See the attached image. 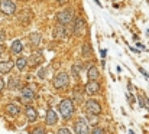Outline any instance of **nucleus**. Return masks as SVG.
<instances>
[{
  "label": "nucleus",
  "instance_id": "7ed1b4c3",
  "mask_svg": "<svg viewBox=\"0 0 149 134\" xmlns=\"http://www.w3.org/2000/svg\"><path fill=\"white\" fill-rule=\"evenodd\" d=\"M70 26H71V32H72V35L74 36H80V35H83L84 33V30H85V20L81 18V16H78V18H75L71 23H70Z\"/></svg>",
  "mask_w": 149,
  "mask_h": 134
},
{
  "label": "nucleus",
  "instance_id": "2eb2a0df",
  "mask_svg": "<svg viewBox=\"0 0 149 134\" xmlns=\"http://www.w3.org/2000/svg\"><path fill=\"white\" fill-rule=\"evenodd\" d=\"M6 111H8V114H9V115L16 117V115H19V112H21V107H19L16 102H10V104H8Z\"/></svg>",
  "mask_w": 149,
  "mask_h": 134
},
{
  "label": "nucleus",
  "instance_id": "20e7f679",
  "mask_svg": "<svg viewBox=\"0 0 149 134\" xmlns=\"http://www.w3.org/2000/svg\"><path fill=\"white\" fill-rule=\"evenodd\" d=\"M16 12V5L13 0H2L0 2V13L5 16H12Z\"/></svg>",
  "mask_w": 149,
  "mask_h": 134
},
{
  "label": "nucleus",
  "instance_id": "4be33fe9",
  "mask_svg": "<svg viewBox=\"0 0 149 134\" xmlns=\"http://www.w3.org/2000/svg\"><path fill=\"white\" fill-rule=\"evenodd\" d=\"M137 98H139V104H140V107H143V108H148V110H149V99H148L145 95H142V94H139V95H137Z\"/></svg>",
  "mask_w": 149,
  "mask_h": 134
},
{
  "label": "nucleus",
  "instance_id": "473e14b6",
  "mask_svg": "<svg viewBox=\"0 0 149 134\" xmlns=\"http://www.w3.org/2000/svg\"><path fill=\"white\" fill-rule=\"evenodd\" d=\"M55 2H57L58 5H65V3H67V0H55Z\"/></svg>",
  "mask_w": 149,
  "mask_h": 134
},
{
  "label": "nucleus",
  "instance_id": "0eeeda50",
  "mask_svg": "<svg viewBox=\"0 0 149 134\" xmlns=\"http://www.w3.org/2000/svg\"><path fill=\"white\" fill-rule=\"evenodd\" d=\"M85 112H90V114H100L101 112V105L98 101L96 99H88L85 101Z\"/></svg>",
  "mask_w": 149,
  "mask_h": 134
},
{
  "label": "nucleus",
  "instance_id": "4468645a",
  "mask_svg": "<svg viewBox=\"0 0 149 134\" xmlns=\"http://www.w3.org/2000/svg\"><path fill=\"white\" fill-rule=\"evenodd\" d=\"M13 66H15L13 61H3V62H0V74H2V75L9 74Z\"/></svg>",
  "mask_w": 149,
  "mask_h": 134
},
{
  "label": "nucleus",
  "instance_id": "f03ea898",
  "mask_svg": "<svg viewBox=\"0 0 149 134\" xmlns=\"http://www.w3.org/2000/svg\"><path fill=\"white\" fill-rule=\"evenodd\" d=\"M74 20V10L72 9H64L57 15V22L59 25H70Z\"/></svg>",
  "mask_w": 149,
  "mask_h": 134
},
{
  "label": "nucleus",
  "instance_id": "1a4fd4ad",
  "mask_svg": "<svg viewBox=\"0 0 149 134\" xmlns=\"http://www.w3.org/2000/svg\"><path fill=\"white\" fill-rule=\"evenodd\" d=\"M84 91H85L87 95H96L100 91V84L97 81H88L84 87Z\"/></svg>",
  "mask_w": 149,
  "mask_h": 134
},
{
  "label": "nucleus",
  "instance_id": "412c9836",
  "mask_svg": "<svg viewBox=\"0 0 149 134\" xmlns=\"http://www.w3.org/2000/svg\"><path fill=\"white\" fill-rule=\"evenodd\" d=\"M9 89H16V88H19L21 87V82H19V78H16V76H13V78H10L9 79Z\"/></svg>",
  "mask_w": 149,
  "mask_h": 134
},
{
  "label": "nucleus",
  "instance_id": "6e6552de",
  "mask_svg": "<svg viewBox=\"0 0 149 134\" xmlns=\"http://www.w3.org/2000/svg\"><path fill=\"white\" fill-rule=\"evenodd\" d=\"M74 128H75V134H90V125L87 124L84 118H80L75 122Z\"/></svg>",
  "mask_w": 149,
  "mask_h": 134
},
{
  "label": "nucleus",
  "instance_id": "9d476101",
  "mask_svg": "<svg viewBox=\"0 0 149 134\" xmlns=\"http://www.w3.org/2000/svg\"><path fill=\"white\" fill-rule=\"evenodd\" d=\"M68 32H67V26L65 25H57L55 29H54V38L59 39V41H64L67 38Z\"/></svg>",
  "mask_w": 149,
  "mask_h": 134
},
{
  "label": "nucleus",
  "instance_id": "f3484780",
  "mask_svg": "<svg viewBox=\"0 0 149 134\" xmlns=\"http://www.w3.org/2000/svg\"><path fill=\"white\" fill-rule=\"evenodd\" d=\"M22 51H23V43H22V41H15L13 43H12V46H10V52L12 53H15V55H19V53H22Z\"/></svg>",
  "mask_w": 149,
  "mask_h": 134
},
{
  "label": "nucleus",
  "instance_id": "a878e982",
  "mask_svg": "<svg viewBox=\"0 0 149 134\" xmlns=\"http://www.w3.org/2000/svg\"><path fill=\"white\" fill-rule=\"evenodd\" d=\"M85 114H87V118H88V121H90L91 124H97V121H98L97 114H90V112H85Z\"/></svg>",
  "mask_w": 149,
  "mask_h": 134
},
{
  "label": "nucleus",
  "instance_id": "c85d7f7f",
  "mask_svg": "<svg viewBox=\"0 0 149 134\" xmlns=\"http://www.w3.org/2000/svg\"><path fill=\"white\" fill-rule=\"evenodd\" d=\"M57 134H71V131H70V128H67V127H61Z\"/></svg>",
  "mask_w": 149,
  "mask_h": 134
},
{
  "label": "nucleus",
  "instance_id": "dca6fc26",
  "mask_svg": "<svg viewBox=\"0 0 149 134\" xmlns=\"http://www.w3.org/2000/svg\"><path fill=\"white\" fill-rule=\"evenodd\" d=\"M41 41H42L41 33H38V32H32V33H29V43H31L32 46H39Z\"/></svg>",
  "mask_w": 149,
  "mask_h": 134
},
{
  "label": "nucleus",
  "instance_id": "aec40b11",
  "mask_svg": "<svg viewBox=\"0 0 149 134\" xmlns=\"http://www.w3.org/2000/svg\"><path fill=\"white\" fill-rule=\"evenodd\" d=\"M81 64H74L72 66H71V72H72V75L75 76V78H80V75H81Z\"/></svg>",
  "mask_w": 149,
  "mask_h": 134
},
{
  "label": "nucleus",
  "instance_id": "6ab92c4d",
  "mask_svg": "<svg viewBox=\"0 0 149 134\" xmlns=\"http://www.w3.org/2000/svg\"><path fill=\"white\" fill-rule=\"evenodd\" d=\"M26 65H28V58H25V56H19V58L16 59V62H15V66H16L19 71H23V69L26 68Z\"/></svg>",
  "mask_w": 149,
  "mask_h": 134
},
{
  "label": "nucleus",
  "instance_id": "c756f323",
  "mask_svg": "<svg viewBox=\"0 0 149 134\" xmlns=\"http://www.w3.org/2000/svg\"><path fill=\"white\" fill-rule=\"evenodd\" d=\"M5 39H6V33H5V30H0V42H5Z\"/></svg>",
  "mask_w": 149,
  "mask_h": 134
},
{
  "label": "nucleus",
  "instance_id": "bb28decb",
  "mask_svg": "<svg viewBox=\"0 0 149 134\" xmlns=\"http://www.w3.org/2000/svg\"><path fill=\"white\" fill-rule=\"evenodd\" d=\"M91 134H104V128L103 127H94Z\"/></svg>",
  "mask_w": 149,
  "mask_h": 134
},
{
  "label": "nucleus",
  "instance_id": "f704fd0d",
  "mask_svg": "<svg viewBox=\"0 0 149 134\" xmlns=\"http://www.w3.org/2000/svg\"><path fill=\"white\" fill-rule=\"evenodd\" d=\"M94 2H96V5H97V6H101V3L98 2V0H94Z\"/></svg>",
  "mask_w": 149,
  "mask_h": 134
},
{
  "label": "nucleus",
  "instance_id": "c9c22d12",
  "mask_svg": "<svg viewBox=\"0 0 149 134\" xmlns=\"http://www.w3.org/2000/svg\"><path fill=\"white\" fill-rule=\"evenodd\" d=\"M130 134H135V133H133V131H130Z\"/></svg>",
  "mask_w": 149,
  "mask_h": 134
},
{
  "label": "nucleus",
  "instance_id": "2f4dec72",
  "mask_svg": "<svg viewBox=\"0 0 149 134\" xmlns=\"http://www.w3.org/2000/svg\"><path fill=\"white\" fill-rule=\"evenodd\" d=\"M3 52H5V46H3V45H0V58H2Z\"/></svg>",
  "mask_w": 149,
  "mask_h": 134
},
{
  "label": "nucleus",
  "instance_id": "b1692460",
  "mask_svg": "<svg viewBox=\"0 0 149 134\" xmlns=\"http://www.w3.org/2000/svg\"><path fill=\"white\" fill-rule=\"evenodd\" d=\"M80 104V102H83V94L78 91V89H75L74 91V104Z\"/></svg>",
  "mask_w": 149,
  "mask_h": 134
},
{
  "label": "nucleus",
  "instance_id": "393cba45",
  "mask_svg": "<svg viewBox=\"0 0 149 134\" xmlns=\"http://www.w3.org/2000/svg\"><path fill=\"white\" fill-rule=\"evenodd\" d=\"M31 134H46V130H45L44 125H38V127H35V128L32 130Z\"/></svg>",
  "mask_w": 149,
  "mask_h": 134
},
{
  "label": "nucleus",
  "instance_id": "9b49d317",
  "mask_svg": "<svg viewBox=\"0 0 149 134\" xmlns=\"http://www.w3.org/2000/svg\"><path fill=\"white\" fill-rule=\"evenodd\" d=\"M45 122L48 125H55L58 122V114L54 111V110H48L46 111V115H45Z\"/></svg>",
  "mask_w": 149,
  "mask_h": 134
},
{
  "label": "nucleus",
  "instance_id": "a211bd4d",
  "mask_svg": "<svg viewBox=\"0 0 149 134\" xmlns=\"http://www.w3.org/2000/svg\"><path fill=\"white\" fill-rule=\"evenodd\" d=\"M98 76H100L98 69H97L96 66H90L88 71H87V78H88V81H97Z\"/></svg>",
  "mask_w": 149,
  "mask_h": 134
},
{
  "label": "nucleus",
  "instance_id": "39448f33",
  "mask_svg": "<svg viewBox=\"0 0 149 134\" xmlns=\"http://www.w3.org/2000/svg\"><path fill=\"white\" fill-rule=\"evenodd\" d=\"M68 84H70V76H68L67 72H59V74L54 78V81H52V85H54V88H57V89H62V88H65Z\"/></svg>",
  "mask_w": 149,
  "mask_h": 134
},
{
  "label": "nucleus",
  "instance_id": "72a5a7b5",
  "mask_svg": "<svg viewBox=\"0 0 149 134\" xmlns=\"http://www.w3.org/2000/svg\"><path fill=\"white\" fill-rule=\"evenodd\" d=\"M100 53H101V56H103V58L106 56V51H104V49H103V51H100Z\"/></svg>",
  "mask_w": 149,
  "mask_h": 134
},
{
  "label": "nucleus",
  "instance_id": "7c9ffc66",
  "mask_svg": "<svg viewBox=\"0 0 149 134\" xmlns=\"http://www.w3.org/2000/svg\"><path fill=\"white\" fill-rule=\"evenodd\" d=\"M3 89H5V79L0 76V92H2Z\"/></svg>",
  "mask_w": 149,
  "mask_h": 134
},
{
  "label": "nucleus",
  "instance_id": "cd10ccee",
  "mask_svg": "<svg viewBox=\"0 0 149 134\" xmlns=\"http://www.w3.org/2000/svg\"><path fill=\"white\" fill-rule=\"evenodd\" d=\"M38 76H39L41 79H44V78L46 76V68H41V69L38 71Z\"/></svg>",
  "mask_w": 149,
  "mask_h": 134
},
{
  "label": "nucleus",
  "instance_id": "423d86ee",
  "mask_svg": "<svg viewBox=\"0 0 149 134\" xmlns=\"http://www.w3.org/2000/svg\"><path fill=\"white\" fill-rule=\"evenodd\" d=\"M42 62H44V53H42L41 51L32 52V53H31V56L28 58V64H29L32 68H35V66H39Z\"/></svg>",
  "mask_w": 149,
  "mask_h": 134
},
{
  "label": "nucleus",
  "instance_id": "f257e3e1",
  "mask_svg": "<svg viewBox=\"0 0 149 134\" xmlns=\"http://www.w3.org/2000/svg\"><path fill=\"white\" fill-rule=\"evenodd\" d=\"M58 110H59V112H61L62 118L68 120V118H71V117H72V114H74V111H75V104H74V101H72V99L65 98V99H62V101L59 102Z\"/></svg>",
  "mask_w": 149,
  "mask_h": 134
},
{
  "label": "nucleus",
  "instance_id": "5701e85b",
  "mask_svg": "<svg viewBox=\"0 0 149 134\" xmlns=\"http://www.w3.org/2000/svg\"><path fill=\"white\" fill-rule=\"evenodd\" d=\"M83 56L84 58H88L90 55H91V46L88 45V43H85V45H83Z\"/></svg>",
  "mask_w": 149,
  "mask_h": 134
},
{
  "label": "nucleus",
  "instance_id": "ddd939ff",
  "mask_svg": "<svg viewBox=\"0 0 149 134\" xmlns=\"http://www.w3.org/2000/svg\"><path fill=\"white\" fill-rule=\"evenodd\" d=\"M25 115H26L28 121H31V122H33V121L38 120V111H36L32 105H28V107H26V110H25Z\"/></svg>",
  "mask_w": 149,
  "mask_h": 134
},
{
  "label": "nucleus",
  "instance_id": "f8f14e48",
  "mask_svg": "<svg viewBox=\"0 0 149 134\" xmlns=\"http://www.w3.org/2000/svg\"><path fill=\"white\" fill-rule=\"evenodd\" d=\"M21 97H22V99H25V101H31V99H33V97H35V91H33L31 87H23V88L21 89Z\"/></svg>",
  "mask_w": 149,
  "mask_h": 134
}]
</instances>
